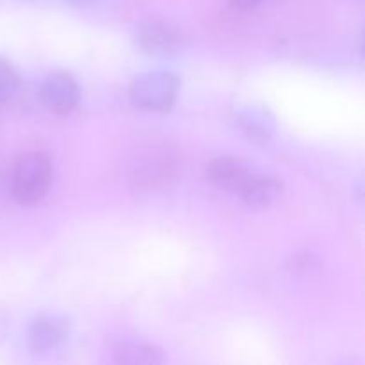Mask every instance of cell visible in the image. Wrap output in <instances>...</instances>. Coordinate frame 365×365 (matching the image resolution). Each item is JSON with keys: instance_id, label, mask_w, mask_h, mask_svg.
<instances>
[{"instance_id": "obj_1", "label": "cell", "mask_w": 365, "mask_h": 365, "mask_svg": "<svg viewBox=\"0 0 365 365\" xmlns=\"http://www.w3.org/2000/svg\"><path fill=\"white\" fill-rule=\"evenodd\" d=\"M52 182V166L43 153H25L14 163L11 195L20 205H34L45 198Z\"/></svg>"}, {"instance_id": "obj_2", "label": "cell", "mask_w": 365, "mask_h": 365, "mask_svg": "<svg viewBox=\"0 0 365 365\" xmlns=\"http://www.w3.org/2000/svg\"><path fill=\"white\" fill-rule=\"evenodd\" d=\"M180 91V81L171 71H150L139 75L130 86V102L135 109L164 113L175 106Z\"/></svg>"}, {"instance_id": "obj_3", "label": "cell", "mask_w": 365, "mask_h": 365, "mask_svg": "<svg viewBox=\"0 0 365 365\" xmlns=\"http://www.w3.org/2000/svg\"><path fill=\"white\" fill-rule=\"evenodd\" d=\"M39 100L46 110L66 116L81 102V86L71 75L52 73L39 86Z\"/></svg>"}, {"instance_id": "obj_4", "label": "cell", "mask_w": 365, "mask_h": 365, "mask_svg": "<svg viewBox=\"0 0 365 365\" xmlns=\"http://www.w3.org/2000/svg\"><path fill=\"white\" fill-rule=\"evenodd\" d=\"M138 45L145 52L157 53V56H166V53H175L184 46L185 36L175 25L168 21H145L135 32Z\"/></svg>"}, {"instance_id": "obj_5", "label": "cell", "mask_w": 365, "mask_h": 365, "mask_svg": "<svg viewBox=\"0 0 365 365\" xmlns=\"http://www.w3.org/2000/svg\"><path fill=\"white\" fill-rule=\"evenodd\" d=\"M68 334H70V324L66 319L43 314L34 317L29 324V348L34 353L52 351L66 341Z\"/></svg>"}, {"instance_id": "obj_6", "label": "cell", "mask_w": 365, "mask_h": 365, "mask_svg": "<svg viewBox=\"0 0 365 365\" xmlns=\"http://www.w3.org/2000/svg\"><path fill=\"white\" fill-rule=\"evenodd\" d=\"M282 182L278 178L269 177V175L250 173L242 187L239 189L237 195L241 196L242 202L253 209H267L273 205L282 196Z\"/></svg>"}, {"instance_id": "obj_7", "label": "cell", "mask_w": 365, "mask_h": 365, "mask_svg": "<svg viewBox=\"0 0 365 365\" xmlns=\"http://www.w3.org/2000/svg\"><path fill=\"white\" fill-rule=\"evenodd\" d=\"M250 173L252 171L246 168V164H242L235 157H216L207 166V178L210 184L234 195H237Z\"/></svg>"}, {"instance_id": "obj_8", "label": "cell", "mask_w": 365, "mask_h": 365, "mask_svg": "<svg viewBox=\"0 0 365 365\" xmlns=\"http://www.w3.org/2000/svg\"><path fill=\"white\" fill-rule=\"evenodd\" d=\"M114 362L128 365H155L164 362L163 349L150 342L123 341L114 348Z\"/></svg>"}, {"instance_id": "obj_9", "label": "cell", "mask_w": 365, "mask_h": 365, "mask_svg": "<svg viewBox=\"0 0 365 365\" xmlns=\"http://www.w3.org/2000/svg\"><path fill=\"white\" fill-rule=\"evenodd\" d=\"M18 89V75L7 61L0 59V103L7 102Z\"/></svg>"}, {"instance_id": "obj_10", "label": "cell", "mask_w": 365, "mask_h": 365, "mask_svg": "<svg viewBox=\"0 0 365 365\" xmlns=\"http://www.w3.org/2000/svg\"><path fill=\"white\" fill-rule=\"evenodd\" d=\"M314 257L310 255H296L292 257V260L289 262V267L292 269V273H307L312 267Z\"/></svg>"}, {"instance_id": "obj_11", "label": "cell", "mask_w": 365, "mask_h": 365, "mask_svg": "<svg viewBox=\"0 0 365 365\" xmlns=\"http://www.w3.org/2000/svg\"><path fill=\"white\" fill-rule=\"evenodd\" d=\"M264 0H232V4H234L235 7H239V9L242 11H250V9H255L257 6H260Z\"/></svg>"}, {"instance_id": "obj_12", "label": "cell", "mask_w": 365, "mask_h": 365, "mask_svg": "<svg viewBox=\"0 0 365 365\" xmlns=\"http://www.w3.org/2000/svg\"><path fill=\"white\" fill-rule=\"evenodd\" d=\"M70 2H73V4H88V2H91V0H70Z\"/></svg>"}]
</instances>
